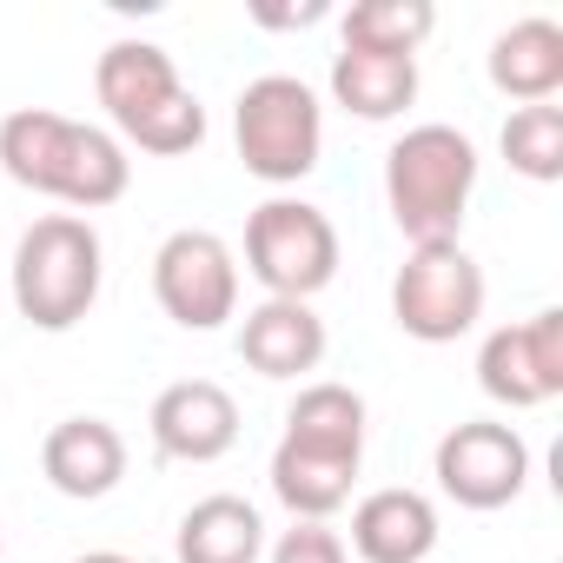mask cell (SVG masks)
Here are the masks:
<instances>
[{"mask_svg":"<svg viewBox=\"0 0 563 563\" xmlns=\"http://www.w3.org/2000/svg\"><path fill=\"white\" fill-rule=\"evenodd\" d=\"M0 173L27 192L80 206V212H100V206L126 199V186H133V159L113 133L47 113V107H14L0 120Z\"/></svg>","mask_w":563,"mask_h":563,"instance_id":"6da1fadb","label":"cell"},{"mask_svg":"<svg viewBox=\"0 0 563 563\" xmlns=\"http://www.w3.org/2000/svg\"><path fill=\"white\" fill-rule=\"evenodd\" d=\"M93 93L107 107V120L140 146V153H192L206 140V107L186 93L179 67L166 47L153 41H113L93 67Z\"/></svg>","mask_w":563,"mask_h":563,"instance_id":"7a4b0ae2","label":"cell"},{"mask_svg":"<svg viewBox=\"0 0 563 563\" xmlns=\"http://www.w3.org/2000/svg\"><path fill=\"white\" fill-rule=\"evenodd\" d=\"M471 186H477V146L444 120L411 126L385 153V206L411 245H451L464 225Z\"/></svg>","mask_w":563,"mask_h":563,"instance_id":"3957f363","label":"cell"},{"mask_svg":"<svg viewBox=\"0 0 563 563\" xmlns=\"http://www.w3.org/2000/svg\"><path fill=\"white\" fill-rule=\"evenodd\" d=\"M100 278H107V252H100V232L80 219V212H47L21 232L14 245V312L41 332H74L93 299H100Z\"/></svg>","mask_w":563,"mask_h":563,"instance_id":"277c9868","label":"cell"},{"mask_svg":"<svg viewBox=\"0 0 563 563\" xmlns=\"http://www.w3.org/2000/svg\"><path fill=\"white\" fill-rule=\"evenodd\" d=\"M232 140H239V159L252 179L265 186H292L319 166V146H325V107L306 80L292 74H258L239 107H232Z\"/></svg>","mask_w":563,"mask_h":563,"instance_id":"5b68a950","label":"cell"},{"mask_svg":"<svg viewBox=\"0 0 563 563\" xmlns=\"http://www.w3.org/2000/svg\"><path fill=\"white\" fill-rule=\"evenodd\" d=\"M245 272L265 286V299H306L332 286L339 272V225L306 199H265L245 219Z\"/></svg>","mask_w":563,"mask_h":563,"instance_id":"8992f818","label":"cell"},{"mask_svg":"<svg viewBox=\"0 0 563 563\" xmlns=\"http://www.w3.org/2000/svg\"><path fill=\"white\" fill-rule=\"evenodd\" d=\"M391 319L418 345H451L484 319V272L477 258L451 245H411V258L391 278Z\"/></svg>","mask_w":563,"mask_h":563,"instance_id":"52a82bcc","label":"cell"},{"mask_svg":"<svg viewBox=\"0 0 563 563\" xmlns=\"http://www.w3.org/2000/svg\"><path fill=\"white\" fill-rule=\"evenodd\" d=\"M153 299L173 325L186 332H219L232 312H239V258L219 232H173L159 252H153Z\"/></svg>","mask_w":563,"mask_h":563,"instance_id":"ba28073f","label":"cell"},{"mask_svg":"<svg viewBox=\"0 0 563 563\" xmlns=\"http://www.w3.org/2000/svg\"><path fill=\"white\" fill-rule=\"evenodd\" d=\"M431 471H438V490L451 504H464V510H504L530 484V444L510 424H497V418H471V424H451L438 438Z\"/></svg>","mask_w":563,"mask_h":563,"instance_id":"9c48e42d","label":"cell"},{"mask_svg":"<svg viewBox=\"0 0 563 563\" xmlns=\"http://www.w3.org/2000/svg\"><path fill=\"white\" fill-rule=\"evenodd\" d=\"M477 385L484 398L510 405V411H537L563 391V312L543 306L523 325H497L477 352Z\"/></svg>","mask_w":563,"mask_h":563,"instance_id":"30bf717a","label":"cell"},{"mask_svg":"<svg viewBox=\"0 0 563 563\" xmlns=\"http://www.w3.org/2000/svg\"><path fill=\"white\" fill-rule=\"evenodd\" d=\"M153 444L159 457H179V464H212L239 444V405L225 385L212 378H179L153 398Z\"/></svg>","mask_w":563,"mask_h":563,"instance_id":"8fae6325","label":"cell"},{"mask_svg":"<svg viewBox=\"0 0 563 563\" xmlns=\"http://www.w3.org/2000/svg\"><path fill=\"white\" fill-rule=\"evenodd\" d=\"M239 358H245L258 378L319 372V358H325V319H319L306 299H265V306H252L245 325H239Z\"/></svg>","mask_w":563,"mask_h":563,"instance_id":"7c38bea8","label":"cell"},{"mask_svg":"<svg viewBox=\"0 0 563 563\" xmlns=\"http://www.w3.org/2000/svg\"><path fill=\"white\" fill-rule=\"evenodd\" d=\"M41 471L60 497H107L120 477H126V438L107 424V418H60L41 444Z\"/></svg>","mask_w":563,"mask_h":563,"instance_id":"4fadbf2b","label":"cell"},{"mask_svg":"<svg viewBox=\"0 0 563 563\" xmlns=\"http://www.w3.org/2000/svg\"><path fill=\"white\" fill-rule=\"evenodd\" d=\"M352 550L365 563H424L438 550V510L424 490L385 484L352 510Z\"/></svg>","mask_w":563,"mask_h":563,"instance_id":"5bb4252c","label":"cell"},{"mask_svg":"<svg viewBox=\"0 0 563 563\" xmlns=\"http://www.w3.org/2000/svg\"><path fill=\"white\" fill-rule=\"evenodd\" d=\"M292 451H312V457H332V464H365V398L352 385H306L286 411V438Z\"/></svg>","mask_w":563,"mask_h":563,"instance_id":"9a60e30c","label":"cell"},{"mask_svg":"<svg viewBox=\"0 0 563 563\" xmlns=\"http://www.w3.org/2000/svg\"><path fill=\"white\" fill-rule=\"evenodd\" d=\"M490 87L523 100V107H543L556 100L563 87V27L530 14V21H510L497 41H490Z\"/></svg>","mask_w":563,"mask_h":563,"instance_id":"2e32d148","label":"cell"},{"mask_svg":"<svg viewBox=\"0 0 563 563\" xmlns=\"http://www.w3.org/2000/svg\"><path fill=\"white\" fill-rule=\"evenodd\" d=\"M173 550H179V563H258L265 556V523L245 497L219 490V497H199L179 517Z\"/></svg>","mask_w":563,"mask_h":563,"instance_id":"e0dca14e","label":"cell"},{"mask_svg":"<svg viewBox=\"0 0 563 563\" xmlns=\"http://www.w3.org/2000/svg\"><path fill=\"white\" fill-rule=\"evenodd\" d=\"M332 100L358 120H398L418 100V60L411 54H365L345 47L332 60Z\"/></svg>","mask_w":563,"mask_h":563,"instance_id":"ac0fdd59","label":"cell"},{"mask_svg":"<svg viewBox=\"0 0 563 563\" xmlns=\"http://www.w3.org/2000/svg\"><path fill=\"white\" fill-rule=\"evenodd\" d=\"M352 484H358L352 464H332V457H312V451H292V444L272 451V497L299 523H325L332 510H345Z\"/></svg>","mask_w":563,"mask_h":563,"instance_id":"d6986e66","label":"cell"},{"mask_svg":"<svg viewBox=\"0 0 563 563\" xmlns=\"http://www.w3.org/2000/svg\"><path fill=\"white\" fill-rule=\"evenodd\" d=\"M438 27V8L431 0H358L345 14V47H365V54H411L431 41Z\"/></svg>","mask_w":563,"mask_h":563,"instance_id":"ffe728a7","label":"cell"},{"mask_svg":"<svg viewBox=\"0 0 563 563\" xmlns=\"http://www.w3.org/2000/svg\"><path fill=\"white\" fill-rule=\"evenodd\" d=\"M504 159H510V173H523V179H537V186H550V179H563V107H517L510 120H504Z\"/></svg>","mask_w":563,"mask_h":563,"instance_id":"44dd1931","label":"cell"},{"mask_svg":"<svg viewBox=\"0 0 563 563\" xmlns=\"http://www.w3.org/2000/svg\"><path fill=\"white\" fill-rule=\"evenodd\" d=\"M272 563H345V543L325 523H292L286 537L272 543Z\"/></svg>","mask_w":563,"mask_h":563,"instance_id":"7402d4cb","label":"cell"},{"mask_svg":"<svg viewBox=\"0 0 563 563\" xmlns=\"http://www.w3.org/2000/svg\"><path fill=\"white\" fill-rule=\"evenodd\" d=\"M325 14H332L325 0H306V8H252L258 27H312V21H325Z\"/></svg>","mask_w":563,"mask_h":563,"instance_id":"603a6c76","label":"cell"},{"mask_svg":"<svg viewBox=\"0 0 563 563\" xmlns=\"http://www.w3.org/2000/svg\"><path fill=\"white\" fill-rule=\"evenodd\" d=\"M74 563H133V556H120V550H93V556H74Z\"/></svg>","mask_w":563,"mask_h":563,"instance_id":"cb8c5ba5","label":"cell"}]
</instances>
